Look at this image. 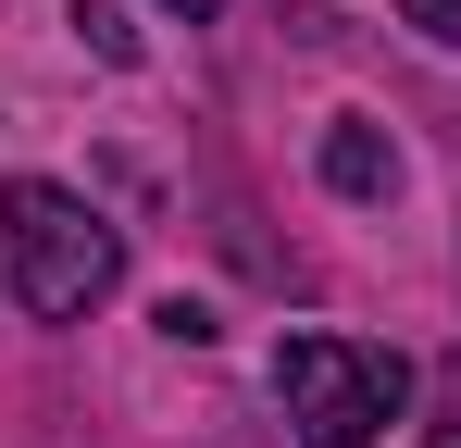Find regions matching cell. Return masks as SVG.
I'll return each instance as SVG.
<instances>
[{"instance_id": "4", "label": "cell", "mask_w": 461, "mask_h": 448, "mask_svg": "<svg viewBox=\"0 0 461 448\" xmlns=\"http://www.w3.org/2000/svg\"><path fill=\"white\" fill-rule=\"evenodd\" d=\"M76 25H87V50H100V63H138V38H125V13H113V0H76Z\"/></svg>"}, {"instance_id": "5", "label": "cell", "mask_w": 461, "mask_h": 448, "mask_svg": "<svg viewBox=\"0 0 461 448\" xmlns=\"http://www.w3.org/2000/svg\"><path fill=\"white\" fill-rule=\"evenodd\" d=\"M399 25H411V38H437V50H461V0H399Z\"/></svg>"}, {"instance_id": "6", "label": "cell", "mask_w": 461, "mask_h": 448, "mask_svg": "<svg viewBox=\"0 0 461 448\" xmlns=\"http://www.w3.org/2000/svg\"><path fill=\"white\" fill-rule=\"evenodd\" d=\"M424 448H461V386L437 399V424H424Z\"/></svg>"}, {"instance_id": "2", "label": "cell", "mask_w": 461, "mask_h": 448, "mask_svg": "<svg viewBox=\"0 0 461 448\" xmlns=\"http://www.w3.org/2000/svg\"><path fill=\"white\" fill-rule=\"evenodd\" d=\"M275 399L312 448H375L399 411H411V362L375 349V336H287L275 349Z\"/></svg>"}, {"instance_id": "3", "label": "cell", "mask_w": 461, "mask_h": 448, "mask_svg": "<svg viewBox=\"0 0 461 448\" xmlns=\"http://www.w3.org/2000/svg\"><path fill=\"white\" fill-rule=\"evenodd\" d=\"M324 187H337V200H386V187H399V149H386L375 125H337V138H324Z\"/></svg>"}, {"instance_id": "7", "label": "cell", "mask_w": 461, "mask_h": 448, "mask_svg": "<svg viewBox=\"0 0 461 448\" xmlns=\"http://www.w3.org/2000/svg\"><path fill=\"white\" fill-rule=\"evenodd\" d=\"M162 13H187V25H212V13H225V0H162Z\"/></svg>"}, {"instance_id": "1", "label": "cell", "mask_w": 461, "mask_h": 448, "mask_svg": "<svg viewBox=\"0 0 461 448\" xmlns=\"http://www.w3.org/2000/svg\"><path fill=\"white\" fill-rule=\"evenodd\" d=\"M0 274H13V299H25L38 324H76V311H100V299L125 287V237L87 212L76 187L13 175V187H0Z\"/></svg>"}]
</instances>
